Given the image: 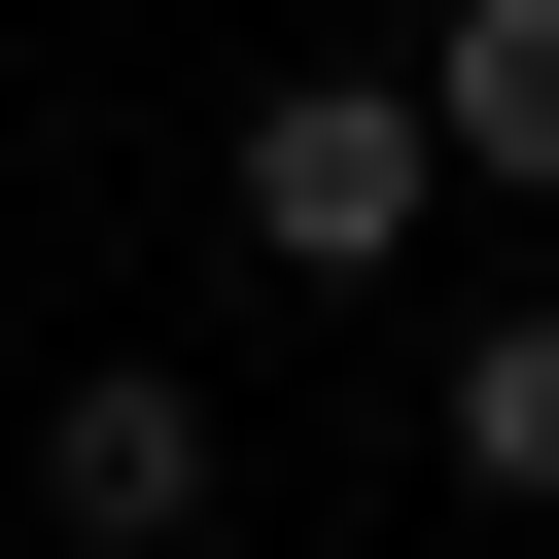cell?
<instances>
[{"label": "cell", "instance_id": "obj_1", "mask_svg": "<svg viewBox=\"0 0 559 559\" xmlns=\"http://www.w3.org/2000/svg\"><path fill=\"white\" fill-rule=\"evenodd\" d=\"M210 175H245V245H280V280H384V245L454 210V140H419V70H280V105L210 140Z\"/></svg>", "mask_w": 559, "mask_h": 559}, {"label": "cell", "instance_id": "obj_2", "mask_svg": "<svg viewBox=\"0 0 559 559\" xmlns=\"http://www.w3.org/2000/svg\"><path fill=\"white\" fill-rule=\"evenodd\" d=\"M35 524H70V559H175V524H210V384H175V349L35 384Z\"/></svg>", "mask_w": 559, "mask_h": 559}, {"label": "cell", "instance_id": "obj_3", "mask_svg": "<svg viewBox=\"0 0 559 559\" xmlns=\"http://www.w3.org/2000/svg\"><path fill=\"white\" fill-rule=\"evenodd\" d=\"M419 140L559 210V0H419Z\"/></svg>", "mask_w": 559, "mask_h": 559}, {"label": "cell", "instance_id": "obj_4", "mask_svg": "<svg viewBox=\"0 0 559 559\" xmlns=\"http://www.w3.org/2000/svg\"><path fill=\"white\" fill-rule=\"evenodd\" d=\"M454 489H489V524H559V314H489V349H454Z\"/></svg>", "mask_w": 559, "mask_h": 559}]
</instances>
